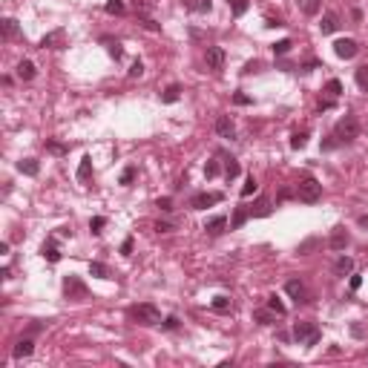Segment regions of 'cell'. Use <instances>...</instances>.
Segmentation results:
<instances>
[{"mask_svg":"<svg viewBox=\"0 0 368 368\" xmlns=\"http://www.w3.org/2000/svg\"><path fill=\"white\" fill-rule=\"evenodd\" d=\"M89 173H92V158H89V155H84V158H81V167H78V182H86V179H89Z\"/></svg>","mask_w":368,"mask_h":368,"instance_id":"23","label":"cell"},{"mask_svg":"<svg viewBox=\"0 0 368 368\" xmlns=\"http://www.w3.org/2000/svg\"><path fill=\"white\" fill-rule=\"evenodd\" d=\"M17 170H20L23 176H37V173H40V164H37L35 158H23V161H17Z\"/></svg>","mask_w":368,"mask_h":368,"instance_id":"17","label":"cell"},{"mask_svg":"<svg viewBox=\"0 0 368 368\" xmlns=\"http://www.w3.org/2000/svg\"><path fill=\"white\" fill-rule=\"evenodd\" d=\"M43 256H46L49 262H61V251H58L55 245H43Z\"/></svg>","mask_w":368,"mask_h":368,"instance_id":"32","label":"cell"},{"mask_svg":"<svg viewBox=\"0 0 368 368\" xmlns=\"http://www.w3.org/2000/svg\"><path fill=\"white\" fill-rule=\"evenodd\" d=\"M110 55H112V58H121V46H118V43H110Z\"/></svg>","mask_w":368,"mask_h":368,"instance_id":"49","label":"cell"},{"mask_svg":"<svg viewBox=\"0 0 368 368\" xmlns=\"http://www.w3.org/2000/svg\"><path fill=\"white\" fill-rule=\"evenodd\" d=\"M270 213H273V207H270V199H265V196L251 207V216H256V219H265V216H270Z\"/></svg>","mask_w":368,"mask_h":368,"instance_id":"14","label":"cell"},{"mask_svg":"<svg viewBox=\"0 0 368 368\" xmlns=\"http://www.w3.org/2000/svg\"><path fill=\"white\" fill-rule=\"evenodd\" d=\"M176 224L173 221H155V233H173Z\"/></svg>","mask_w":368,"mask_h":368,"instance_id":"39","label":"cell"},{"mask_svg":"<svg viewBox=\"0 0 368 368\" xmlns=\"http://www.w3.org/2000/svg\"><path fill=\"white\" fill-rule=\"evenodd\" d=\"M107 12L110 15H121L124 12V0H107Z\"/></svg>","mask_w":368,"mask_h":368,"instance_id":"36","label":"cell"},{"mask_svg":"<svg viewBox=\"0 0 368 368\" xmlns=\"http://www.w3.org/2000/svg\"><path fill=\"white\" fill-rule=\"evenodd\" d=\"M305 141H308V135H305V133H296L294 138H291V147H294V150H302V147H305Z\"/></svg>","mask_w":368,"mask_h":368,"instance_id":"37","label":"cell"},{"mask_svg":"<svg viewBox=\"0 0 368 368\" xmlns=\"http://www.w3.org/2000/svg\"><path fill=\"white\" fill-rule=\"evenodd\" d=\"M357 135H360V124H357V118H354L351 112H345V118H339V124H336L334 138L339 144H351Z\"/></svg>","mask_w":368,"mask_h":368,"instance_id":"2","label":"cell"},{"mask_svg":"<svg viewBox=\"0 0 368 368\" xmlns=\"http://www.w3.org/2000/svg\"><path fill=\"white\" fill-rule=\"evenodd\" d=\"M334 270L339 273V276L351 273V270H354V259H351V256H339V259H336V265H334Z\"/></svg>","mask_w":368,"mask_h":368,"instance_id":"19","label":"cell"},{"mask_svg":"<svg viewBox=\"0 0 368 368\" xmlns=\"http://www.w3.org/2000/svg\"><path fill=\"white\" fill-rule=\"evenodd\" d=\"M268 308H270V311H276L279 317H285V314H288V308H285V305L276 299V296H270V299H268Z\"/></svg>","mask_w":368,"mask_h":368,"instance_id":"35","label":"cell"},{"mask_svg":"<svg viewBox=\"0 0 368 368\" xmlns=\"http://www.w3.org/2000/svg\"><path fill=\"white\" fill-rule=\"evenodd\" d=\"M354 78H357V86H360L363 92H368V64H363V67L357 69V75H354Z\"/></svg>","mask_w":368,"mask_h":368,"instance_id":"24","label":"cell"},{"mask_svg":"<svg viewBox=\"0 0 368 368\" xmlns=\"http://www.w3.org/2000/svg\"><path fill=\"white\" fill-rule=\"evenodd\" d=\"M46 150H49V152H55V155H64V152H69V147L58 144V141H49V144H46Z\"/></svg>","mask_w":368,"mask_h":368,"instance_id":"40","label":"cell"},{"mask_svg":"<svg viewBox=\"0 0 368 368\" xmlns=\"http://www.w3.org/2000/svg\"><path fill=\"white\" fill-rule=\"evenodd\" d=\"M155 207H161V210H173V201H170V199H158V201H155Z\"/></svg>","mask_w":368,"mask_h":368,"instance_id":"47","label":"cell"},{"mask_svg":"<svg viewBox=\"0 0 368 368\" xmlns=\"http://www.w3.org/2000/svg\"><path fill=\"white\" fill-rule=\"evenodd\" d=\"M204 61H207V67H210V69H221V67H224V49H221V46H207Z\"/></svg>","mask_w":368,"mask_h":368,"instance_id":"8","label":"cell"},{"mask_svg":"<svg viewBox=\"0 0 368 368\" xmlns=\"http://www.w3.org/2000/svg\"><path fill=\"white\" fill-rule=\"evenodd\" d=\"M135 179V167H127L124 173H121V184H130Z\"/></svg>","mask_w":368,"mask_h":368,"instance_id":"43","label":"cell"},{"mask_svg":"<svg viewBox=\"0 0 368 368\" xmlns=\"http://www.w3.org/2000/svg\"><path fill=\"white\" fill-rule=\"evenodd\" d=\"M121 253H124V256H130V253H133V239H124V245H121Z\"/></svg>","mask_w":368,"mask_h":368,"instance_id":"46","label":"cell"},{"mask_svg":"<svg viewBox=\"0 0 368 368\" xmlns=\"http://www.w3.org/2000/svg\"><path fill=\"white\" fill-rule=\"evenodd\" d=\"M104 224H107V219H104V216H95L92 221H89V230H92V233H101V227H104Z\"/></svg>","mask_w":368,"mask_h":368,"instance_id":"41","label":"cell"},{"mask_svg":"<svg viewBox=\"0 0 368 368\" xmlns=\"http://www.w3.org/2000/svg\"><path fill=\"white\" fill-rule=\"evenodd\" d=\"M64 40H67V32H64V29H55V32L43 35L40 46H43V49H61V46H64Z\"/></svg>","mask_w":368,"mask_h":368,"instance_id":"9","label":"cell"},{"mask_svg":"<svg viewBox=\"0 0 368 368\" xmlns=\"http://www.w3.org/2000/svg\"><path fill=\"white\" fill-rule=\"evenodd\" d=\"M294 339L299 345H317L319 342V328L311 325V322H296L294 325Z\"/></svg>","mask_w":368,"mask_h":368,"instance_id":"4","label":"cell"},{"mask_svg":"<svg viewBox=\"0 0 368 368\" xmlns=\"http://www.w3.org/2000/svg\"><path fill=\"white\" fill-rule=\"evenodd\" d=\"M334 52H336V58L351 61L354 55L360 52V46H357V40H351V37H342V40H336V43H334Z\"/></svg>","mask_w":368,"mask_h":368,"instance_id":"5","label":"cell"},{"mask_svg":"<svg viewBox=\"0 0 368 368\" xmlns=\"http://www.w3.org/2000/svg\"><path fill=\"white\" fill-rule=\"evenodd\" d=\"M325 92H328V95H331V98H339V92H342V84H339V81H328V84H325Z\"/></svg>","mask_w":368,"mask_h":368,"instance_id":"33","label":"cell"},{"mask_svg":"<svg viewBox=\"0 0 368 368\" xmlns=\"http://www.w3.org/2000/svg\"><path fill=\"white\" fill-rule=\"evenodd\" d=\"M233 101L239 104V107H248V104H251V98H248V95H242V92H236V95H233Z\"/></svg>","mask_w":368,"mask_h":368,"instance_id":"45","label":"cell"},{"mask_svg":"<svg viewBox=\"0 0 368 368\" xmlns=\"http://www.w3.org/2000/svg\"><path fill=\"white\" fill-rule=\"evenodd\" d=\"M141 75H144V64H141V61H135L133 67H130V78H141Z\"/></svg>","mask_w":368,"mask_h":368,"instance_id":"42","label":"cell"},{"mask_svg":"<svg viewBox=\"0 0 368 368\" xmlns=\"http://www.w3.org/2000/svg\"><path fill=\"white\" fill-rule=\"evenodd\" d=\"M164 328H179V319H176V317H167V319H164Z\"/></svg>","mask_w":368,"mask_h":368,"instance_id":"48","label":"cell"},{"mask_svg":"<svg viewBox=\"0 0 368 368\" xmlns=\"http://www.w3.org/2000/svg\"><path fill=\"white\" fill-rule=\"evenodd\" d=\"M285 291H288V296H294L296 302H305V296H308V294H305V285H302L299 279H288V282H285Z\"/></svg>","mask_w":368,"mask_h":368,"instance_id":"12","label":"cell"},{"mask_svg":"<svg viewBox=\"0 0 368 368\" xmlns=\"http://www.w3.org/2000/svg\"><path fill=\"white\" fill-rule=\"evenodd\" d=\"M239 173H242V167H239V161H233V158H230V161L224 164V176H227V179H236Z\"/></svg>","mask_w":368,"mask_h":368,"instance_id":"31","label":"cell"},{"mask_svg":"<svg viewBox=\"0 0 368 368\" xmlns=\"http://www.w3.org/2000/svg\"><path fill=\"white\" fill-rule=\"evenodd\" d=\"M141 23H144V26H147V29H150V32H158V29H161V26H158V23H155V20H152V17H144V20H141Z\"/></svg>","mask_w":368,"mask_h":368,"instance_id":"44","label":"cell"},{"mask_svg":"<svg viewBox=\"0 0 368 368\" xmlns=\"http://www.w3.org/2000/svg\"><path fill=\"white\" fill-rule=\"evenodd\" d=\"M213 311L227 314V311H230V299H227V296H216V299H213Z\"/></svg>","mask_w":368,"mask_h":368,"instance_id":"27","label":"cell"},{"mask_svg":"<svg viewBox=\"0 0 368 368\" xmlns=\"http://www.w3.org/2000/svg\"><path fill=\"white\" fill-rule=\"evenodd\" d=\"M224 227H227V219L224 216H213V219H207V224H204V230H207V233H221V230H224Z\"/></svg>","mask_w":368,"mask_h":368,"instance_id":"16","label":"cell"},{"mask_svg":"<svg viewBox=\"0 0 368 368\" xmlns=\"http://www.w3.org/2000/svg\"><path fill=\"white\" fill-rule=\"evenodd\" d=\"M35 351V342L32 339H20V342H17L15 345V357L17 360H23V357H29V354Z\"/></svg>","mask_w":368,"mask_h":368,"instance_id":"20","label":"cell"},{"mask_svg":"<svg viewBox=\"0 0 368 368\" xmlns=\"http://www.w3.org/2000/svg\"><path fill=\"white\" fill-rule=\"evenodd\" d=\"M0 32H3V40H15V37H20V26H17L15 17H3L0 20Z\"/></svg>","mask_w":368,"mask_h":368,"instance_id":"10","label":"cell"},{"mask_svg":"<svg viewBox=\"0 0 368 368\" xmlns=\"http://www.w3.org/2000/svg\"><path fill=\"white\" fill-rule=\"evenodd\" d=\"M248 216H251V210L239 207V210L233 213V221H230V227H242V224H245V219H248Z\"/></svg>","mask_w":368,"mask_h":368,"instance_id":"26","label":"cell"},{"mask_svg":"<svg viewBox=\"0 0 368 368\" xmlns=\"http://www.w3.org/2000/svg\"><path fill=\"white\" fill-rule=\"evenodd\" d=\"M216 133L221 135V138H236V127H233V121L227 115H221L216 121Z\"/></svg>","mask_w":368,"mask_h":368,"instance_id":"13","label":"cell"},{"mask_svg":"<svg viewBox=\"0 0 368 368\" xmlns=\"http://www.w3.org/2000/svg\"><path fill=\"white\" fill-rule=\"evenodd\" d=\"M230 9H233L236 17H242L245 12H248V0H230Z\"/></svg>","mask_w":368,"mask_h":368,"instance_id":"34","label":"cell"},{"mask_svg":"<svg viewBox=\"0 0 368 368\" xmlns=\"http://www.w3.org/2000/svg\"><path fill=\"white\" fill-rule=\"evenodd\" d=\"M296 196H299V201H305V204H317V201L322 199V184H319L314 176H305V179L296 184Z\"/></svg>","mask_w":368,"mask_h":368,"instance_id":"1","label":"cell"},{"mask_svg":"<svg viewBox=\"0 0 368 368\" xmlns=\"http://www.w3.org/2000/svg\"><path fill=\"white\" fill-rule=\"evenodd\" d=\"M291 46H294V43H291L288 37H282V40H276V43H273V52H276V55H288V52H291Z\"/></svg>","mask_w":368,"mask_h":368,"instance_id":"30","label":"cell"},{"mask_svg":"<svg viewBox=\"0 0 368 368\" xmlns=\"http://www.w3.org/2000/svg\"><path fill=\"white\" fill-rule=\"evenodd\" d=\"M256 187H259V184H256V179H253V176H248V179H245V184H242V199H251L253 193H256Z\"/></svg>","mask_w":368,"mask_h":368,"instance_id":"25","label":"cell"},{"mask_svg":"<svg viewBox=\"0 0 368 368\" xmlns=\"http://www.w3.org/2000/svg\"><path fill=\"white\" fill-rule=\"evenodd\" d=\"M345 245H348L345 227H334V230H331V239H328V248H331V251H345Z\"/></svg>","mask_w":368,"mask_h":368,"instance_id":"11","label":"cell"},{"mask_svg":"<svg viewBox=\"0 0 368 368\" xmlns=\"http://www.w3.org/2000/svg\"><path fill=\"white\" fill-rule=\"evenodd\" d=\"M357 221H360V227H368V216H360Z\"/></svg>","mask_w":368,"mask_h":368,"instance_id":"51","label":"cell"},{"mask_svg":"<svg viewBox=\"0 0 368 368\" xmlns=\"http://www.w3.org/2000/svg\"><path fill=\"white\" fill-rule=\"evenodd\" d=\"M219 201H221V193H196V196L190 199V207H193V210H204V207L219 204Z\"/></svg>","mask_w":368,"mask_h":368,"instance_id":"7","label":"cell"},{"mask_svg":"<svg viewBox=\"0 0 368 368\" xmlns=\"http://www.w3.org/2000/svg\"><path fill=\"white\" fill-rule=\"evenodd\" d=\"M360 285H363V276H351V291H357Z\"/></svg>","mask_w":368,"mask_h":368,"instance_id":"50","label":"cell"},{"mask_svg":"<svg viewBox=\"0 0 368 368\" xmlns=\"http://www.w3.org/2000/svg\"><path fill=\"white\" fill-rule=\"evenodd\" d=\"M336 26H339V20H336V15H334V12H325V15H322V23H319V29H322V35H331V32H336Z\"/></svg>","mask_w":368,"mask_h":368,"instance_id":"15","label":"cell"},{"mask_svg":"<svg viewBox=\"0 0 368 368\" xmlns=\"http://www.w3.org/2000/svg\"><path fill=\"white\" fill-rule=\"evenodd\" d=\"M89 276H95V279H110V268L101 265V262H89Z\"/></svg>","mask_w":368,"mask_h":368,"instance_id":"22","label":"cell"},{"mask_svg":"<svg viewBox=\"0 0 368 368\" xmlns=\"http://www.w3.org/2000/svg\"><path fill=\"white\" fill-rule=\"evenodd\" d=\"M17 78H20V81H32L35 78V64L32 61H20V64H17Z\"/></svg>","mask_w":368,"mask_h":368,"instance_id":"18","label":"cell"},{"mask_svg":"<svg viewBox=\"0 0 368 368\" xmlns=\"http://www.w3.org/2000/svg\"><path fill=\"white\" fill-rule=\"evenodd\" d=\"M130 317L135 322H141V325H161V311L150 305V302H144V305H135L133 311H130Z\"/></svg>","mask_w":368,"mask_h":368,"instance_id":"3","label":"cell"},{"mask_svg":"<svg viewBox=\"0 0 368 368\" xmlns=\"http://www.w3.org/2000/svg\"><path fill=\"white\" fill-rule=\"evenodd\" d=\"M64 294H67L69 299H84L86 285L81 282V279H75V276H67V279H64Z\"/></svg>","mask_w":368,"mask_h":368,"instance_id":"6","label":"cell"},{"mask_svg":"<svg viewBox=\"0 0 368 368\" xmlns=\"http://www.w3.org/2000/svg\"><path fill=\"white\" fill-rule=\"evenodd\" d=\"M302 3V12L305 15H317L319 12V0H299Z\"/></svg>","mask_w":368,"mask_h":368,"instance_id":"29","label":"cell"},{"mask_svg":"<svg viewBox=\"0 0 368 368\" xmlns=\"http://www.w3.org/2000/svg\"><path fill=\"white\" fill-rule=\"evenodd\" d=\"M179 95H182V86H179V84H170L167 89L161 92V101H164V104H176V101H179Z\"/></svg>","mask_w":368,"mask_h":368,"instance_id":"21","label":"cell"},{"mask_svg":"<svg viewBox=\"0 0 368 368\" xmlns=\"http://www.w3.org/2000/svg\"><path fill=\"white\" fill-rule=\"evenodd\" d=\"M273 314H276V311H265V308H262V311H256V314H253V317H256V322H262V325H270V322H273Z\"/></svg>","mask_w":368,"mask_h":368,"instance_id":"28","label":"cell"},{"mask_svg":"<svg viewBox=\"0 0 368 368\" xmlns=\"http://www.w3.org/2000/svg\"><path fill=\"white\" fill-rule=\"evenodd\" d=\"M204 176H207V179H216L219 176V161H207V164H204Z\"/></svg>","mask_w":368,"mask_h":368,"instance_id":"38","label":"cell"}]
</instances>
